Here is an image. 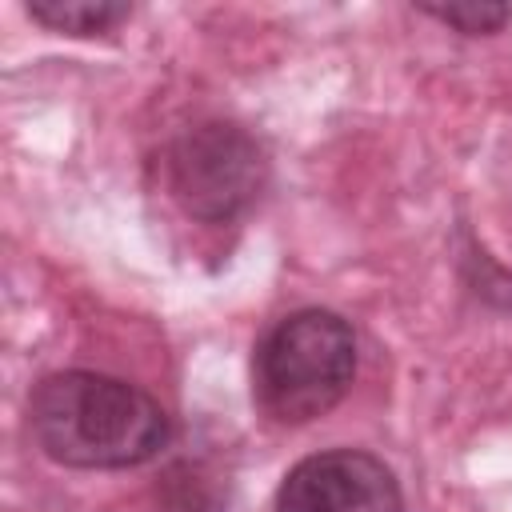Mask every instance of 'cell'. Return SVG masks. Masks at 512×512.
<instances>
[{
  "label": "cell",
  "instance_id": "2",
  "mask_svg": "<svg viewBox=\"0 0 512 512\" xmlns=\"http://www.w3.org/2000/svg\"><path fill=\"white\" fill-rule=\"evenodd\" d=\"M356 376V332L328 308L276 320L252 352L256 408L276 424H308L336 408Z\"/></svg>",
  "mask_w": 512,
  "mask_h": 512
},
{
  "label": "cell",
  "instance_id": "4",
  "mask_svg": "<svg viewBox=\"0 0 512 512\" xmlns=\"http://www.w3.org/2000/svg\"><path fill=\"white\" fill-rule=\"evenodd\" d=\"M276 512H404V496L384 460L360 448H332L304 456L284 476Z\"/></svg>",
  "mask_w": 512,
  "mask_h": 512
},
{
  "label": "cell",
  "instance_id": "6",
  "mask_svg": "<svg viewBox=\"0 0 512 512\" xmlns=\"http://www.w3.org/2000/svg\"><path fill=\"white\" fill-rule=\"evenodd\" d=\"M420 12H428L432 20H440V24L456 28V32H468V36H488L512 16L508 4H484V0H472V4H424Z\"/></svg>",
  "mask_w": 512,
  "mask_h": 512
},
{
  "label": "cell",
  "instance_id": "5",
  "mask_svg": "<svg viewBox=\"0 0 512 512\" xmlns=\"http://www.w3.org/2000/svg\"><path fill=\"white\" fill-rule=\"evenodd\" d=\"M28 16L52 32H68V36H92V32H108L112 24H120L128 16V4H112V0H32Z\"/></svg>",
  "mask_w": 512,
  "mask_h": 512
},
{
  "label": "cell",
  "instance_id": "3",
  "mask_svg": "<svg viewBox=\"0 0 512 512\" xmlns=\"http://www.w3.org/2000/svg\"><path fill=\"white\" fill-rule=\"evenodd\" d=\"M268 180L264 148L236 124L208 120L180 132L164 152L172 200L208 224H228L256 204Z\"/></svg>",
  "mask_w": 512,
  "mask_h": 512
},
{
  "label": "cell",
  "instance_id": "1",
  "mask_svg": "<svg viewBox=\"0 0 512 512\" xmlns=\"http://www.w3.org/2000/svg\"><path fill=\"white\" fill-rule=\"evenodd\" d=\"M40 452L64 468H136L172 440L168 412L136 384L104 372H52L28 396Z\"/></svg>",
  "mask_w": 512,
  "mask_h": 512
}]
</instances>
